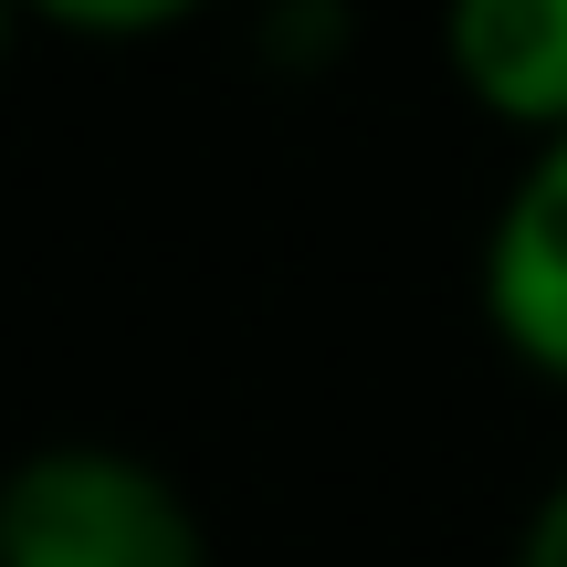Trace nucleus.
Here are the masks:
<instances>
[{"label":"nucleus","instance_id":"3","mask_svg":"<svg viewBox=\"0 0 567 567\" xmlns=\"http://www.w3.org/2000/svg\"><path fill=\"white\" fill-rule=\"evenodd\" d=\"M442 74L505 137L567 126V0H442Z\"/></svg>","mask_w":567,"mask_h":567},{"label":"nucleus","instance_id":"5","mask_svg":"<svg viewBox=\"0 0 567 567\" xmlns=\"http://www.w3.org/2000/svg\"><path fill=\"white\" fill-rule=\"evenodd\" d=\"M515 567H567V473L526 505V526H515Z\"/></svg>","mask_w":567,"mask_h":567},{"label":"nucleus","instance_id":"4","mask_svg":"<svg viewBox=\"0 0 567 567\" xmlns=\"http://www.w3.org/2000/svg\"><path fill=\"white\" fill-rule=\"evenodd\" d=\"M42 32H74V42H158V32H189L210 21L221 0H21Z\"/></svg>","mask_w":567,"mask_h":567},{"label":"nucleus","instance_id":"6","mask_svg":"<svg viewBox=\"0 0 567 567\" xmlns=\"http://www.w3.org/2000/svg\"><path fill=\"white\" fill-rule=\"evenodd\" d=\"M21 21H32V11H21V0H0V74H11V42H21Z\"/></svg>","mask_w":567,"mask_h":567},{"label":"nucleus","instance_id":"2","mask_svg":"<svg viewBox=\"0 0 567 567\" xmlns=\"http://www.w3.org/2000/svg\"><path fill=\"white\" fill-rule=\"evenodd\" d=\"M484 326L526 379L567 389V126L526 147V168L505 179L484 221V264H473Z\"/></svg>","mask_w":567,"mask_h":567},{"label":"nucleus","instance_id":"1","mask_svg":"<svg viewBox=\"0 0 567 567\" xmlns=\"http://www.w3.org/2000/svg\"><path fill=\"white\" fill-rule=\"evenodd\" d=\"M0 567H210V526L126 442H42L0 473Z\"/></svg>","mask_w":567,"mask_h":567}]
</instances>
